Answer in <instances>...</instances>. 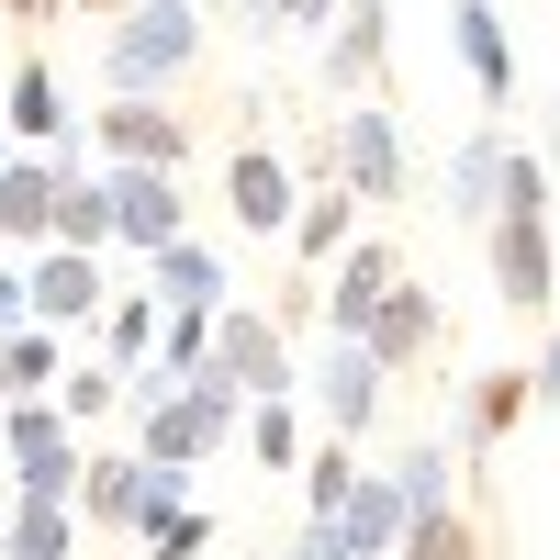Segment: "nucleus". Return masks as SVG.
<instances>
[{"mask_svg": "<svg viewBox=\"0 0 560 560\" xmlns=\"http://www.w3.org/2000/svg\"><path fill=\"white\" fill-rule=\"evenodd\" d=\"M202 57V0H135L102 34V102H168Z\"/></svg>", "mask_w": 560, "mask_h": 560, "instance_id": "obj_1", "label": "nucleus"}, {"mask_svg": "<svg viewBox=\"0 0 560 560\" xmlns=\"http://www.w3.org/2000/svg\"><path fill=\"white\" fill-rule=\"evenodd\" d=\"M79 459H90V438L68 427L57 404H0V493H34V504H68L79 493Z\"/></svg>", "mask_w": 560, "mask_h": 560, "instance_id": "obj_2", "label": "nucleus"}, {"mask_svg": "<svg viewBox=\"0 0 560 560\" xmlns=\"http://www.w3.org/2000/svg\"><path fill=\"white\" fill-rule=\"evenodd\" d=\"M325 168H337V191H359V202H404V124H393V102L382 90H359V102L325 124Z\"/></svg>", "mask_w": 560, "mask_h": 560, "instance_id": "obj_3", "label": "nucleus"}, {"mask_svg": "<svg viewBox=\"0 0 560 560\" xmlns=\"http://www.w3.org/2000/svg\"><path fill=\"white\" fill-rule=\"evenodd\" d=\"M202 370H213L224 393H247V404H269V393H292V382H303L292 337H280L258 303H224V314H213V359H202Z\"/></svg>", "mask_w": 560, "mask_h": 560, "instance_id": "obj_4", "label": "nucleus"}, {"mask_svg": "<svg viewBox=\"0 0 560 560\" xmlns=\"http://www.w3.org/2000/svg\"><path fill=\"white\" fill-rule=\"evenodd\" d=\"M79 147L102 168H191V113L179 102H102L79 124Z\"/></svg>", "mask_w": 560, "mask_h": 560, "instance_id": "obj_5", "label": "nucleus"}, {"mask_svg": "<svg viewBox=\"0 0 560 560\" xmlns=\"http://www.w3.org/2000/svg\"><path fill=\"white\" fill-rule=\"evenodd\" d=\"M482 269H493V303H504V314H549V303H560L549 213H493V224H482Z\"/></svg>", "mask_w": 560, "mask_h": 560, "instance_id": "obj_6", "label": "nucleus"}, {"mask_svg": "<svg viewBox=\"0 0 560 560\" xmlns=\"http://www.w3.org/2000/svg\"><path fill=\"white\" fill-rule=\"evenodd\" d=\"M303 393H314V415H325V438H370V427H382L393 370L370 359L359 337H325V348H314V370H303Z\"/></svg>", "mask_w": 560, "mask_h": 560, "instance_id": "obj_7", "label": "nucleus"}, {"mask_svg": "<svg viewBox=\"0 0 560 560\" xmlns=\"http://www.w3.org/2000/svg\"><path fill=\"white\" fill-rule=\"evenodd\" d=\"M527 404H549V393H538V359H493V370H471V382H459V415H448V448H459V459H493L504 438H516Z\"/></svg>", "mask_w": 560, "mask_h": 560, "instance_id": "obj_8", "label": "nucleus"}, {"mask_svg": "<svg viewBox=\"0 0 560 560\" xmlns=\"http://www.w3.org/2000/svg\"><path fill=\"white\" fill-rule=\"evenodd\" d=\"M23 292H34V325H57V337H90L113 303V269L90 258V247H34L23 258Z\"/></svg>", "mask_w": 560, "mask_h": 560, "instance_id": "obj_9", "label": "nucleus"}, {"mask_svg": "<svg viewBox=\"0 0 560 560\" xmlns=\"http://www.w3.org/2000/svg\"><path fill=\"white\" fill-rule=\"evenodd\" d=\"M90 168H102V158H90ZM102 191H113V247L158 258L168 236H191V202H179V168H102Z\"/></svg>", "mask_w": 560, "mask_h": 560, "instance_id": "obj_10", "label": "nucleus"}, {"mask_svg": "<svg viewBox=\"0 0 560 560\" xmlns=\"http://www.w3.org/2000/svg\"><path fill=\"white\" fill-rule=\"evenodd\" d=\"M393 280H404V247H393V236H348L337 258L314 269V303H325V337H359V325H370V303H382Z\"/></svg>", "mask_w": 560, "mask_h": 560, "instance_id": "obj_11", "label": "nucleus"}, {"mask_svg": "<svg viewBox=\"0 0 560 560\" xmlns=\"http://www.w3.org/2000/svg\"><path fill=\"white\" fill-rule=\"evenodd\" d=\"M224 213H236L247 236H292V213H303V168L247 135V147L224 158Z\"/></svg>", "mask_w": 560, "mask_h": 560, "instance_id": "obj_12", "label": "nucleus"}, {"mask_svg": "<svg viewBox=\"0 0 560 560\" xmlns=\"http://www.w3.org/2000/svg\"><path fill=\"white\" fill-rule=\"evenodd\" d=\"M438 325H448V314H438V292H427V280L404 269L393 292L370 303V325H359V348H370V359H382L393 382H404V370H427V359H438Z\"/></svg>", "mask_w": 560, "mask_h": 560, "instance_id": "obj_13", "label": "nucleus"}, {"mask_svg": "<svg viewBox=\"0 0 560 560\" xmlns=\"http://www.w3.org/2000/svg\"><path fill=\"white\" fill-rule=\"evenodd\" d=\"M382 57H393V0H337V23H325V90L359 102V90H382Z\"/></svg>", "mask_w": 560, "mask_h": 560, "instance_id": "obj_14", "label": "nucleus"}, {"mask_svg": "<svg viewBox=\"0 0 560 560\" xmlns=\"http://www.w3.org/2000/svg\"><path fill=\"white\" fill-rule=\"evenodd\" d=\"M34 247H57V158L12 147V168H0V258H34Z\"/></svg>", "mask_w": 560, "mask_h": 560, "instance_id": "obj_15", "label": "nucleus"}, {"mask_svg": "<svg viewBox=\"0 0 560 560\" xmlns=\"http://www.w3.org/2000/svg\"><path fill=\"white\" fill-rule=\"evenodd\" d=\"M0 135H12V147H79V113H68V79L45 68V57H23L12 79H0Z\"/></svg>", "mask_w": 560, "mask_h": 560, "instance_id": "obj_16", "label": "nucleus"}, {"mask_svg": "<svg viewBox=\"0 0 560 560\" xmlns=\"http://www.w3.org/2000/svg\"><path fill=\"white\" fill-rule=\"evenodd\" d=\"M448 57H459V79H471L493 113L516 102V45H504V12H493V0H448Z\"/></svg>", "mask_w": 560, "mask_h": 560, "instance_id": "obj_17", "label": "nucleus"}, {"mask_svg": "<svg viewBox=\"0 0 560 560\" xmlns=\"http://www.w3.org/2000/svg\"><path fill=\"white\" fill-rule=\"evenodd\" d=\"M45 158H57V247L113 258V191H102V168H90V147H45Z\"/></svg>", "mask_w": 560, "mask_h": 560, "instance_id": "obj_18", "label": "nucleus"}, {"mask_svg": "<svg viewBox=\"0 0 560 560\" xmlns=\"http://www.w3.org/2000/svg\"><path fill=\"white\" fill-rule=\"evenodd\" d=\"M135 482H147V459H135V448H90L79 459V527L90 538H135Z\"/></svg>", "mask_w": 560, "mask_h": 560, "instance_id": "obj_19", "label": "nucleus"}, {"mask_svg": "<svg viewBox=\"0 0 560 560\" xmlns=\"http://www.w3.org/2000/svg\"><path fill=\"white\" fill-rule=\"evenodd\" d=\"M504 158H516V135L504 124H471L448 147V213L459 224H493V202H504Z\"/></svg>", "mask_w": 560, "mask_h": 560, "instance_id": "obj_20", "label": "nucleus"}, {"mask_svg": "<svg viewBox=\"0 0 560 560\" xmlns=\"http://www.w3.org/2000/svg\"><path fill=\"white\" fill-rule=\"evenodd\" d=\"M147 292L158 303H236V280H224V258H213V236H168L158 258H147Z\"/></svg>", "mask_w": 560, "mask_h": 560, "instance_id": "obj_21", "label": "nucleus"}, {"mask_svg": "<svg viewBox=\"0 0 560 560\" xmlns=\"http://www.w3.org/2000/svg\"><path fill=\"white\" fill-rule=\"evenodd\" d=\"M79 504H34V493H12L0 504V560H79Z\"/></svg>", "mask_w": 560, "mask_h": 560, "instance_id": "obj_22", "label": "nucleus"}, {"mask_svg": "<svg viewBox=\"0 0 560 560\" xmlns=\"http://www.w3.org/2000/svg\"><path fill=\"white\" fill-rule=\"evenodd\" d=\"M337 538H348L359 560H393V549H404V493H393V471H359V482H348Z\"/></svg>", "mask_w": 560, "mask_h": 560, "instance_id": "obj_23", "label": "nucleus"}, {"mask_svg": "<svg viewBox=\"0 0 560 560\" xmlns=\"http://www.w3.org/2000/svg\"><path fill=\"white\" fill-rule=\"evenodd\" d=\"M79 337H57V325H23V337H0V404H45L57 393V370H68Z\"/></svg>", "mask_w": 560, "mask_h": 560, "instance_id": "obj_24", "label": "nucleus"}, {"mask_svg": "<svg viewBox=\"0 0 560 560\" xmlns=\"http://www.w3.org/2000/svg\"><path fill=\"white\" fill-rule=\"evenodd\" d=\"M45 404H57V415H68V427L90 438V427H102V415L124 404V370H113L102 348H90V337H79V348H68V370H57V393H45Z\"/></svg>", "mask_w": 560, "mask_h": 560, "instance_id": "obj_25", "label": "nucleus"}, {"mask_svg": "<svg viewBox=\"0 0 560 560\" xmlns=\"http://www.w3.org/2000/svg\"><path fill=\"white\" fill-rule=\"evenodd\" d=\"M348 236H359V191L314 179V191H303V213H292V258H303V269H325V258H337Z\"/></svg>", "mask_w": 560, "mask_h": 560, "instance_id": "obj_26", "label": "nucleus"}, {"mask_svg": "<svg viewBox=\"0 0 560 560\" xmlns=\"http://www.w3.org/2000/svg\"><path fill=\"white\" fill-rule=\"evenodd\" d=\"M90 348H102L113 370H147L158 359V292H113L102 325H90Z\"/></svg>", "mask_w": 560, "mask_h": 560, "instance_id": "obj_27", "label": "nucleus"}, {"mask_svg": "<svg viewBox=\"0 0 560 560\" xmlns=\"http://www.w3.org/2000/svg\"><path fill=\"white\" fill-rule=\"evenodd\" d=\"M213 314H224V303H213ZM213 314H202V303H158V359H147V370L191 382V370L213 359Z\"/></svg>", "mask_w": 560, "mask_h": 560, "instance_id": "obj_28", "label": "nucleus"}, {"mask_svg": "<svg viewBox=\"0 0 560 560\" xmlns=\"http://www.w3.org/2000/svg\"><path fill=\"white\" fill-rule=\"evenodd\" d=\"M247 459L258 471H303V415H292V393H269V404H247Z\"/></svg>", "mask_w": 560, "mask_h": 560, "instance_id": "obj_29", "label": "nucleus"}, {"mask_svg": "<svg viewBox=\"0 0 560 560\" xmlns=\"http://www.w3.org/2000/svg\"><path fill=\"white\" fill-rule=\"evenodd\" d=\"M448 438H415L404 459H393V493H404V516H448Z\"/></svg>", "mask_w": 560, "mask_h": 560, "instance_id": "obj_30", "label": "nucleus"}, {"mask_svg": "<svg viewBox=\"0 0 560 560\" xmlns=\"http://www.w3.org/2000/svg\"><path fill=\"white\" fill-rule=\"evenodd\" d=\"M348 482H359V438L303 448V516H337V504H348Z\"/></svg>", "mask_w": 560, "mask_h": 560, "instance_id": "obj_31", "label": "nucleus"}, {"mask_svg": "<svg viewBox=\"0 0 560 560\" xmlns=\"http://www.w3.org/2000/svg\"><path fill=\"white\" fill-rule=\"evenodd\" d=\"M393 560H482V527L459 516V504H448V516H404V549Z\"/></svg>", "mask_w": 560, "mask_h": 560, "instance_id": "obj_32", "label": "nucleus"}, {"mask_svg": "<svg viewBox=\"0 0 560 560\" xmlns=\"http://www.w3.org/2000/svg\"><path fill=\"white\" fill-rule=\"evenodd\" d=\"M179 504H191V471H158V459H147V482H135V538H158Z\"/></svg>", "mask_w": 560, "mask_h": 560, "instance_id": "obj_33", "label": "nucleus"}, {"mask_svg": "<svg viewBox=\"0 0 560 560\" xmlns=\"http://www.w3.org/2000/svg\"><path fill=\"white\" fill-rule=\"evenodd\" d=\"M303 23H337V0H247V34H303Z\"/></svg>", "mask_w": 560, "mask_h": 560, "instance_id": "obj_34", "label": "nucleus"}, {"mask_svg": "<svg viewBox=\"0 0 560 560\" xmlns=\"http://www.w3.org/2000/svg\"><path fill=\"white\" fill-rule=\"evenodd\" d=\"M280 560H359V549L337 538V516H303V527H292V549H280Z\"/></svg>", "mask_w": 560, "mask_h": 560, "instance_id": "obj_35", "label": "nucleus"}, {"mask_svg": "<svg viewBox=\"0 0 560 560\" xmlns=\"http://www.w3.org/2000/svg\"><path fill=\"white\" fill-rule=\"evenodd\" d=\"M34 325V292H23V258H0V337H23Z\"/></svg>", "mask_w": 560, "mask_h": 560, "instance_id": "obj_36", "label": "nucleus"}, {"mask_svg": "<svg viewBox=\"0 0 560 560\" xmlns=\"http://www.w3.org/2000/svg\"><path fill=\"white\" fill-rule=\"evenodd\" d=\"M68 0H0V23H57Z\"/></svg>", "mask_w": 560, "mask_h": 560, "instance_id": "obj_37", "label": "nucleus"}, {"mask_svg": "<svg viewBox=\"0 0 560 560\" xmlns=\"http://www.w3.org/2000/svg\"><path fill=\"white\" fill-rule=\"evenodd\" d=\"M538 393L560 404V325H549V359H538Z\"/></svg>", "mask_w": 560, "mask_h": 560, "instance_id": "obj_38", "label": "nucleus"}, {"mask_svg": "<svg viewBox=\"0 0 560 560\" xmlns=\"http://www.w3.org/2000/svg\"><path fill=\"white\" fill-rule=\"evenodd\" d=\"M68 12H90V23H124V12H135V0H68Z\"/></svg>", "mask_w": 560, "mask_h": 560, "instance_id": "obj_39", "label": "nucleus"}, {"mask_svg": "<svg viewBox=\"0 0 560 560\" xmlns=\"http://www.w3.org/2000/svg\"><path fill=\"white\" fill-rule=\"evenodd\" d=\"M0 168H12V135H0Z\"/></svg>", "mask_w": 560, "mask_h": 560, "instance_id": "obj_40", "label": "nucleus"}, {"mask_svg": "<svg viewBox=\"0 0 560 560\" xmlns=\"http://www.w3.org/2000/svg\"><path fill=\"white\" fill-rule=\"evenodd\" d=\"M0 504H12V493H0Z\"/></svg>", "mask_w": 560, "mask_h": 560, "instance_id": "obj_41", "label": "nucleus"}]
</instances>
